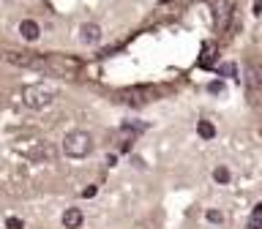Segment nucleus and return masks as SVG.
<instances>
[{
	"instance_id": "5",
	"label": "nucleus",
	"mask_w": 262,
	"mask_h": 229,
	"mask_svg": "<svg viewBox=\"0 0 262 229\" xmlns=\"http://www.w3.org/2000/svg\"><path fill=\"white\" fill-rule=\"evenodd\" d=\"M232 8H235L232 0H216V3H213V22H216V30H219V33H224V30L229 28Z\"/></svg>"
},
{
	"instance_id": "15",
	"label": "nucleus",
	"mask_w": 262,
	"mask_h": 229,
	"mask_svg": "<svg viewBox=\"0 0 262 229\" xmlns=\"http://www.w3.org/2000/svg\"><path fill=\"white\" fill-rule=\"evenodd\" d=\"M213 60V44H205L202 47V57H200V68H208Z\"/></svg>"
},
{
	"instance_id": "10",
	"label": "nucleus",
	"mask_w": 262,
	"mask_h": 229,
	"mask_svg": "<svg viewBox=\"0 0 262 229\" xmlns=\"http://www.w3.org/2000/svg\"><path fill=\"white\" fill-rule=\"evenodd\" d=\"M63 226L66 229H79L82 226V221H85V216H82V210L79 208H69V210H66L63 213Z\"/></svg>"
},
{
	"instance_id": "7",
	"label": "nucleus",
	"mask_w": 262,
	"mask_h": 229,
	"mask_svg": "<svg viewBox=\"0 0 262 229\" xmlns=\"http://www.w3.org/2000/svg\"><path fill=\"white\" fill-rule=\"evenodd\" d=\"M19 150H22L25 155H28L30 161H49V158L55 155L52 147H49L47 142H41V139H36V142H33L30 147H19Z\"/></svg>"
},
{
	"instance_id": "19",
	"label": "nucleus",
	"mask_w": 262,
	"mask_h": 229,
	"mask_svg": "<svg viewBox=\"0 0 262 229\" xmlns=\"http://www.w3.org/2000/svg\"><path fill=\"white\" fill-rule=\"evenodd\" d=\"M208 90H210V93H224V82H210Z\"/></svg>"
},
{
	"instance_id": "11",
	"label": "nucleus",
	"mask_w": 262,
	"mask_h": 229,
	"mask_svg": "<svg viewBox=\"0 0 262 229\" xmlns=\"http://www.w3.org/2000/svg\"><path fill=\"white\" fill-rule=\"evenodd\" d=\"M19 36H22L25 41H38V36H41L38 22H33V19H22V22H19Z\"/></svg>"
},
{
	"instance_id": "2",
	"label": "nucleus",
	"mask_w": 262,
	"mask_h": 229,
	"mask_svg": "<svg viewBox=\"0 0 262 229\" xmlns=\"http://www.w3.org/2000/svg\"><path fill=\"white\" fill-rule=\"evenodd\" d=\"M63 153L69 158H85L93 153V136L88 131H69L63 136Z\"/></svg>"
},
{
	"instance_id": "1",
	"label": "nucleus",
	"mask_w": 262,
	"mask_h": 229,
	"mask_svg": "<svg viewBox=\"0 0 262 229\" xmlns=\"http://www.w3.org/2000/svg\"><path fill=\"white\" fill-rule=\"evenodd\" d=\"M57 98V87L49 85V82H36V85H28L22 90V104L30 106V109H47L52 106Z\"/></svg>"
},
{
	"instance_id": "3",
	"label": "nucleus",
	"mask_w": 262,
	"mask_h": 229,
	"mask_svg": "<svg viewBox=\"0 0 262 229\" xmlns=\"http://www.w3.org/2000/svg\"><path fill=\"white\" fill-rule=\"evenodd\" d=\"M3 60L11 63V65H19V68L47 71V57L44 55H30V52H16V49H8V52H3Z\"/></svg>"
},
{
	"instance_id": "14",
	"label": "nucleus",
	"mask_w": 262,
	"mask_h": 229,
	"mask_svg": "<svg viewBox=\"0 0 262 229\" xmlns=\"http://www.w3.org/2000/svg\"><path fill=\"white\" fill-rule=\"evenodd\" d=\"M216 71H219V77H237L235 63H221V65H216Z\"/></svg>"
},
{
	"instance_id": "9",
	"label": "nucleus",
	"mask_w": 262,
	"mask_h": 229,
	"mask_svg": "<svg viewBox=\"0 0 262 229\" xmlns=\"http://www.w3.org/2000/svg\"><path fill=\"white\" fill-rule=\"evenodd\" d=\"M101 38H104V33H101V28H98L96 22H85V25L79 28V41H82V44L96 47Z\"/></svg>"
},
{
	"instance_id": "18",
	"label": "nucleus",
	"mask_w": 262,
	"mask_h": 229,
	"mask_svg": "<svg viewBox=\"0 0 262 229\" xmlns=\"http://www.w3.org/2000/svg\"><path fill=\"white\" fill-rule=\"evenodd\" d=\"M6 229H25V224H22V221L19 218H6Z\"/></svg>"
},
{
	"instance_id": "13",
	"label": "nucleus",
	"mask_w": 262,
	"mask_h": 229,
	"mask_svg": "<svg viewBox=\"0 0 262 229\" xmlns=\"http://www.w3.org/2000/svg\"><path fill=\"white\" fill-rule=\"evenodd\" d=\"M196 131H200L202 139H213V136H216V128H213V123H208V120L196 123Z\"/></svg>"
},
{
	"instance_id": "6",
	"label": "nucleus",
	"mask_w": 262,
	"mask_h": 229,
	"mask_svg": "<svg viewBox=\"0 0 262 229\" xmlns=\"http://www.w3.org/2000/svg\"><path fill=\"white\" fill-rule=\"evenodd\" d=\"M243 85L249 90V96H259L262 93V65L249 63L243 68Z\"/></svg>"
},
{
	"instance_id": "4",
	"label": "nucleus",
	"mask_w": 262,
	"mask_h": 229,
	"mask_svg": "<svg viewBox=\"0 0 262 229\" xmlns=\"http://www.w3.org/2000/svg\"><path fill=\"white\" fill-rule=\"evenodd\" d=\"M47 71L63 74V77H71L74 71H79V60L66 55H47Z\"/></svg>"
},
{
	"instance_id": "20",
	"label": "nucleus",
	"mask_w": 262,
	"mask_h": 229,
	"mask_svg": "<svg viewBox=\"0 0 262 229\" xmlns=\"http://www.w3.org/2000/svg\"><path fill=\"white\" fill-rule=\"evenodd\" d=\"M96 191H98V188L90 186V188H85V191H82V196H85V199H90V196H96Z\"/></svg>"
},
{
	"instance_id": "12",
	"label": "nucleus",
	"mask_w": 262,
	"mask_h": 229,
	"mask_svg": "<svg viewBox=\"0 0 262 229\" xmlns=\"http://www.w3.org/2000/svg\"><path fill=\"white\" fill-rule=\"evenodd\" d=\"M123 131H128V134H145V131L147 128H150V126H147V123H142V120H126V123H123V126H120Z\"/></svg>"
},
{
	"instance_id": "16",
	"label": "nucleus",
	"mask_w": 262,
	"mask_h": 229,
	"mask_svg": "<svg viewBox=\"0 0 262 229\" xmlns=\"http://www.w3.org/2000/svg\"><path fill=\"white\" fill-rule=\"evenodd\" d=\"M213 180H216V183H227V180H229V169L227 167H216V169H213Z\"/></svg>"
},
{
	"instance_id": "8",
	"label": "nucleus",
	"mask_w": 262,
	"mask_h": 229,
	"mask_svg": "<svg viewBox=\"0 0 262 229\" xmlns=\"http://www.w3.org/2000/svg\"><path fill=\"white\" fill-rule=\"evenodd\" d=\"M153 98V93L147 87H128V90H120V101L123 104H137V106H142L147 104Z\"/></svg>"
},
{
	"instance_id": "17",
	"label": "nucleus",
	"mask_w": 262,
	"mask_h": 229,
	"mask_svg": "<svg viewBox=\"0 0 262 229\" xmlns=\"http://www.w3.org/2000/svg\"><path fill=\"white\" fill-rule=\"evenodd\" d=\"M205 218H208L210 224H221V221H224V216H221L219 210H208V213H205Z\"/></svg>"
},
{
	"instance_id": "21",
	"label": "nucleus",
	"mask_w": 262,
	"mask_h": 229,
	"mask_svg": "<svg viewBox=\"0 0 262 229\" xmlns=\"http://www.w3.org/2000/svg\"><path fill=\"white\" fill-rule=\"evenodd\" d=\"M254 14H262V0H257V3H254Z\"/></svg>"
}]
</instances>
